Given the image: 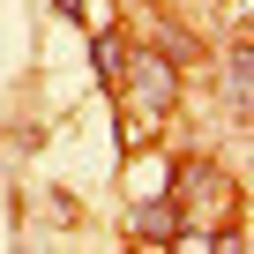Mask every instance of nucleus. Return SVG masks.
Here are the masks:
<instances>
[{
    "instance_id": "nucleus-5",
    "label": "nucleus",
    "mask_w": 254,
    "mask_h": 254,
    "mask_svg": "<svg viewBox=\"0 0 254 254\" xmlns=\"http://www.w3.org/2000/svg\"><path fill=\"white\" fill-rule=\"evenodd\" d=\"M165 180H172L165 165H150V172H142V165H127V194H135V202H142V194H165Z\"/></svg>"
},
{
    "instance_id": "nucleus-1",
    "label": "nucleus",
    "mask_w": 254,
    "mask_h": 254,
    "mask_svg": "<svg viewBox=\"0 0 254 254\" xmlns=\"http://www.w3.org/2000/svg\"><path fill=\"white\" fill-rule=\"evenodd\" d=\"M120 90L135 112H172L180 105V60L172 53H135V60H120Z\"/></svg>"
},
{
    "instance_id": "nucleus-2",
    "label": "nucleus",
    "mask_w": 254,
    "mask_h": 254,
    "mask_svg": "<svg viewBox=\"0 0 254 254\" xmlns=\"http://www.w3.org/2000/svg\"><path fill=\"white\" fill-rule=\"evenodd\" d=\"M180 187H187V209L209 217V224L232 209V187H224V172H217L209 157H187V165H180Z\"/></svg>"
},
{
    "instance_id": "nucleus-6",
    "label": "nucleus",
    "mask_w": 254,
    "mask_h": 254,
    "mask_svg": "<svg viewBox=\"0 0 254 254\" xmlns=\"http://www.w3.org/2000/svg\"><path fill=\"white\" fill-rule=\"evenodd\" d=\"M90 53H97V67H105V82H120V60H127V53L112 45V30H97V38H90Z\"/></svg>"
},
{
    "instance_id": "nucleus-4",
    "label": "nucleus",
    "mask_w": 254,
    "mask_h": 254,
    "mask_svg": "<svg viewBox=\"0 0 254 254\" xmlns=\"http://www.w3.org/2000/svg\"><path fill=\"white\" fill-rule=\"evenodd\" d=\"M224 105H232V112L254 105V53H247V38H232V60H224Z\"/></svg>"
},
{
    "instance_id": "nucleus-3",
    "label": "nucleus",
    "mask_w": 254,
    "mask_h": 254,
    "mask_svg": "<svg viewBox=\"0 0 254 254\" xmlns=\"http://www.w3.org/2000/svg\"><path fill=\"white\" fill-rule=\"evenodd\" d=\"M172 232H180V202H165V194L135 202V239H142V247H165Z\"/></svg>"
}]
</instances>
